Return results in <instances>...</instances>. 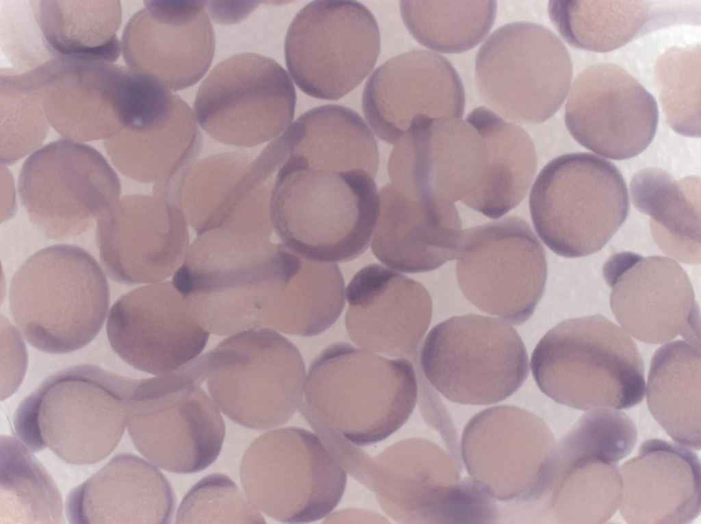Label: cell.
Listing matches in <instances>:
<instances>
[{
    "instance_id": "obj_1",
    "label": "cell",
    "mask_w": 701,
    "mask_h": 524,
    "mask_svg": "<svg viewBox=\"0 0 701 524\" xmlns=\"http://www.w3.org/2000/svg\"><path fill=\"white\" fill-rule=\"evenodd\" d=\"M275 173L272 229L310 260L344 262L368 248L379 214L377 140L355 111L311 109L264 149Z\"/></svg>"
},
{
    "instance_id": "obj_2",
    "label": "cell",
    "mask_w": 701,
    "mask_h": 524,
    "mask_svg": "<svg viewBox=\"0 0 701 524\" xmlns=\"http://www.w3.org/2000/svg\"><path fill=\"white\" fill-rule=\"evenodd\" d=\"M292 253L261 235L212 229L198 235L172 283L209 333L267 328Z\"/></svg>"
},
{
    "instance_id": "obj_3",
    "label": "cell",
    "mask_w": 701,
    "mask_h": 524,
    "mask_svg": "<svg viewBox=\"0 0 701 524\" xmlns=\"http://www.w3.org/2000/svg\"><path fill=\"white\" fill-rule=\"evenodd\" d=\"M418 390L416 372L408 359H388L339 342L311 362L299 410L317 434L368 446L406 423Z\"/></svg>"
},
{
    "instance_id": "obj_4",
    "label": "cell",
    "mask_w": 701,
    "mask_h": 524,
    "mask_svg": "<svg viewBox=\"0 0 701 524\" xmlns=\"http://www.w3.org/2000/svg\"><path fill=\"white\" fill-rule=\"evenodd\" d=\"M137 380L93 364L63 369L16 408L17 438L32 452L49 449L69 464L97 463L122 438Z\"/></svg>"
},
{
    "instance_id": "obj_5",
    "label": "cell",
    "mask_w": 701,
    "mask_h": 524,
    "mask_svg": "<svg viewBox=\"0 0 701 524\" xmlns=\"http://www.w3.org/2000/svg\"><path fill=\"white\" fill-rule=\"evenodd\" d=\"M531 369L543 393L581 410L630 408L645 396L636 343L601 314L566 319L550 329L532 353Z\"/></svg>"
},
{
    "instance_id": "obj_6",
    "label": "cell",
    "mask_w": 701,
    "mask_h": 524,
    "mask_svg": "<svg viewBox=\"0 0 701 524\" xmlns=\"http://www.w3.org/2000/svg\"><path fill=\"white\" fill-rule=\"evenodd\" d=\"M12 319L36 349L61 354L89 344L101 329L110 304L108 283L85 249L61 244L30 256L9 291Z\"/></svg>"
},
{
    "instance_id": "obj_7",
    "label": "cell",
    "mask_w": 701,
    "mask_h": 524,
    "mask_svg": "<svg viewBox=\"0 0 701 524\" xmlns=\"http://www.w3.org/2000/svg\"><path fill=\"white\" fill-rule=\"evenodd\" d=\"M529 208L535 231L556 254L584 257L600 250L626 219L629 195L610 161L578 152L550 160L537 175Z\"/></svg>"
},
{
    "instance_id": "obj_8",
    "label": "cell",
    "mask_w": 701,
    "mask_h": 524,
    "mask_svg": "<svg viewBox=\"0 0 701 524\" xmlns=\"http://www.w3.org/2000/svg\"><path fill=\"white\" fill-rule=\"evenodd\" d=\"M199 357L211 397L240 425L258 430L279 427L303 404V358L275 330L236 333Z\"/></svg>"
},
{
    "instance_id": "obj_9",
    "label": "cell",
    "mask_w": 701,
    "mask_h": 524,
    "mask_svg": "<svg viewBox=\"0 0 701 524\" xmlns=\"http://www.w3.org/2000/svg\"><path fill=\"white\" fill-rule=\"evenodd\" d=\"M203 382L194 359L169 373L137 380L127 427L139 453L164 470L201 471L220 453L225 422L201 387Z\"/></svg>"
},
{
    "instance_id": "obj_10",
    "label": "cell",
    "mask_w": 701,
    "mask_h": 524,
    "mask_svg": "<svg viewBox=\"0 0 701 524\" xmlns=\"http://www.w3.org/2000/svg\"><path fill=\"white\" fill-rule=\"evenodd\" d=\"M419 360L420 377L448 400L466 405L505 400L529 372L527 351L515 329L502 319L473 314L435 325Z\"/></svg>"
},
{
    "instance_id": "obj_11",
    "label": "cell",
    "mask_w": 701,
    "mask_h": 524,
    "mask_svg": "<svg viewBox=\"0 0 701 524\" xmlns=\"http://www.w3.org/2000/svg\"><path fill=\"white\" fill-rule=\"evenodd\" d=\"M573 76L566 47L537 23L514 22L494 31L479 49L475 80L483 102L503 118L538 124L562 105Z\"/></svg>"
},
{
    "instance_id": "obj_12",
    "label": "cell",
    "mask_w": 701,
    "mask_h": 524,
    "mask_svg": "<svg viewBox=\"0 0 701 524\" xmlns=\"http://www.w3.org/2000/svg\"><path fill=\"white\" fill-rule=\"evenodd\" d=\"M246 497L267 516L306 523L328 516L341 500L346 472L320 437L299 427L260 435L240 469Z\"/></svg>"
},
{
    "instance_id": "obj_13",
    "label": "cell",
    "mask_w": 701,
    "mask_h": 524,
    "mask_svg": "<svg viewBox=\"0 0 701 524\" xmlns=\"http://www.w3.org/2000/svg\"><path fill=\"white\" fill-rule=\"evenodd\" d=\"M381 38L372 12L356 1H314L294 16L284 45L287 68L303 92L337 100L369 75Z\"/></svg>"
},
{
    "instance_id": "obj_14",
    "label": "cell",
    "mask_w": 701,
    "mask_h": 524,
    "mask_svg": "<svg viewBox=\"0 0 701 524\" xmlns=\"http://www.w3.org/2000/svg\"><path fill=\"white\" fill-rule=\"evenodd\" d=\"M459 286L480 310L515 325L533 314L545 289V250L531 225L509 216L461 231Z\"/></svg>"
},
{
    "instance_id": "obj_15",
    "label": "cell",
    "mask_w": 701,
    "mask_h": 524,
    "mask_svg": "<svg viewBox=\"0 0 701 524\" xmlns=\"http://www.w3.org/2000/svg\"><path fill=\"white\" fill-rule=\"evenodd\" d=\"M18 190L38 230L48 238L64 239L88 230L118 200L120 183L95 149L60 139L26 159Z\"/></svg>"
},
{
    "instance_id": "obj_16",
    "label": "cell",
    "mask_w": 701,
    "mask_h": 524,
    "mask_svg": "<svg viewBox=\"0 0 701 524\" xmlns=\"http://www.w3.org/2000/svg\"><path fill=\"white\" fill-rule=\"evenodd\" d=\"M294 86L274 60L245 53L220 62L196 95L199 125L215 140L252 147L277 137L292 121Z\"/></svg>"
},
{
    "instance_id": "obj_17",
    "label": "cell",
    "mask_w": 701,
    "mask_h": 524,
    "mask_svg": "<svg viewBox=\"0 0 701 524\" xmlns=\"http://www.w3.org/2000/svg\"><path fill=\"white\" fill-rule=\"evenodd\" d=\"M556 443L535 414L514 406H498L468 421L461 451L469 475L496 500L533 503L548 492Z\"/></svg>"
},
{
    "instance_id": "obj_18",
    "label": "cell",
    "mask_w": 701,
    "mask_h": 524,
    "mask_svg": "<svg viewBox=\"0 0 701 524\" xmlns=\"http://www.w3.org/2000/svg\"><path fill=\"white\" fill-rule=\"evenodd\" d=\"M602 275L611 288L610 305L623 329L645 343L680 336L700 345V310L690 279L674 259L616 253Z\"/></svg>"
},
{
    "instance_id": "obj_19",
    "label": "cell",
    "mask_w": 701,
    "mask_h": 524,
    "mask_svg": "<svg viewBox=\"0 0 701 524\" xmlns=\"http://www.w3.org/2000/svg\"><path fill=\"white\" fill-rule=\"evenodd\" d=\"M96 221L101 262L118 283L166 279L181 265L189 248L181 201L170 197L125 196Z\"/></svg>"
},
{
    "instance_id": "obj_20",
    "label": "cell",
    "mask_w": 701,
    "mask_h": 524,
    "mask_svg": "<svg viewBox=\"0 0 701 524\" xmlns=\"http://www.w3.org/2000/svg\"><path fill=\"white\" fill-rule=\"evenodd\" d=\"M654 97L618 65L598 63L574 79L565 110L574 139L602 157L622 160L643 152L657 129Z\"/></svg>"
},
{
    "instance_id": "obj_21",
    "label": "cell",
    "mask_w": 701,
    "mask_h": 524,
    "mask_svg": "<svg viewBox=\"0 0 701 524\" xmlns=\"http://www.w3.org/2000/svg\"><path fill=\"white\" fill-rule=\"evenodd\" d=\"M106 332L123 361L158 375L199 356L209 335L170 282L142 286L120 297L110 308Z\"/></svg>"
},
{
    "instance_id": "obj_22",
    "label": "cell",
    "mask_w": 701,
    "mask_h": 524,
    "mask_svg": "<svg viewBox=\"0 0 701 524\" xmlns=\"http://www.w3.org/2000/svg\"><path fill=\"white\" fill-rule=\"evenodd\" d=\"M466 96L460 77L444 56L422 49L398 55L366 83L362 109L374 134L396 144L421 118H461Z\"/></svg>"
},
{
    "instance_id": "obj_23",
    "label": "cell",
    "mask_w": 701,
    "mask_h": 524,
    "mask_svg": "<svg viewBox=\"0 0 701 524\" xmlns=\"http://www.w3.org/2000/svg\"><path fill=\"white\" fill-rule=\"evenodd\" d=\"M205 1H145L123 31L121 49L129 68L170 90L201 80L212 64L215 35Z\"/></svg>"
},
{
    "instance_id": "obj_24",
    "label": "cell",
    "mask_w": 701,
    "mask_h": 524,
    "mask_svg": "<svg viewBox=\"0 0 701 524\" xmlns=\"http://www.w3.org/2000/svg\"><path fill=\"white\" fill-rule=\"evenodd\" d=\"M275 170L259 155L225 153L192 164L182 178L180 200L198 235L227 229L269 238Z\"/></svg>"
},
{
    "instance_id": "obj_25",
    "label": "cell",
    "mask_w": 701,
    "mask_h": 524,
    "mask_svg": "<svg viewBox=\"0 0 701 524\" xmlns=\"http://www.w3.org/2000/svg\"><path fill=\"white\" fill-rule=\"evenodd\" d=\"M346 290L345 324L355 345L392 357L416 356L433 312L422 284L372 264L360 269Z\"/></svg>"
},
{
    "instance_id": "obj_26",
    "label": "cell",
    "mask_w": 701,
    "mask_h": 524,
    "mask_svg": "<svg viewBox=\"0 0 701 524\" xmlns=\"http://www.w3.org/2000/svg\"><path fill=\"white\" fill-rule=\"evenodd\" d=\"M353 477L377 497L396 521L436 523L459 475L451 459L433 443L403 440L370 458L362 452Z\"/></svg>"
},
{
    "instance_id": "obj_27",
    "label": "cell",
    "mask_w": 701,
    "mask_h": 524,
    "mask_svg": "<svg viewBox=\"0 0 701 524\" xmlns=\"http://www.w3.org/2000/svg\"><path fill=\"white\" fill-rule=\"evenodd\" d=\"M38 69L44 111L60 135L84 142L105 140L123 129L126 67L55 58Z\"/></svg>"
},
{
    "instance_id": "obj_28",
    "label": "cell",
    "mask_w": 701,
    "mask_h": 524,
    "mask_svg": "<svg viewBox=\"0 0 701 524\" xmlns=\"http://www.w3.org/2000/svg\"><path fill=\"white\" fill-rule=\"evenodd\" d=\"M620 512L628 523H689L700 513V462L694 452L659 438L620 466Z\"/></svg>"
},
{
    "instance_id": "obj_29",
    "label": "cell",
    "mask_w": 701,
    "mask_h": 524,
    "mask_svg": "<svg viewBox=\"0 0 701 524\" xmlns=\"http://www.w3.org/2000/svg\"><path fill=\"white\" fill-rule=\"evenodd\" d=\"M173 490L154 465L133 453L118 454L66 500L70 523H169Z\"/></svg>"
},
{
    "instance_id": "obj_30",
    "label": "cell",
    "mask_w": 701,
    "mask_h": 524,
    "mask_svg": "<svg viewBox=\"0 0 701 524\" xmlns=\"http://www.w3.org/2000/svg\"><path fill=\"white\" fill-rule=\"evenodd\" d=\"M400 149L416 181L447 202L463 203L477 188L488 155L485 140L466 119H422L411 124Z\"/></svg>"
},
{
    "instance_id": "obj_31",
    "label": "cell",
    "mask_w": 701,
    "mask_h": 524,
    "mask_svg": "<svg viewBox=\"0 0 701 524\" xmlns=\"http://www.w3.org/2000/svg\"><path fill=\"white\" fill-rule=\"evenodd\" d=\"M380 210L371 249L382 263L416 273L455 259L461 222L455 207L430 208L390 193L379 195Z\"/></svg>"
},
{
    "instance_id": "obj_32",
    "label": "cell",
    "mask_w": 701,
    "mask_h": 524,
    "mask_svg": "<svg viewBox=\"0 0 701 524\" xmlns=\"http://www.w3.org/2000/svg\"><path fill=\"white\" fill-rule=\"evenodd\" d=\"M611 455L561 438L556 443L550 509L561 523H603L622 498V479Z\"/></svg>"
},
{
    "instance_id": "obj_33",
    "label": "cell",
    "mask_w": 701,
    "mask_h": 524,
    "mask_svg": "<svg viewBox=\"0 0 701 524\" xmlns=\"http://www.w3.org/2000/svg\"><path fill=\"white\" fill-rule=\"evenodd\" d=\"M466 119L483 137L488 161L480 184L463 203L498 219L527 194L537 169L535 147L522 127L486 107L474 109Z\"/></svg>"
},
{
    "instance_id": "obj_34",
    "label": "cell",
    "mask_w": 701,
    "mask_h": 524,
    "mask_svg": "<svg viewBox=\"0 0 701 524\" xmlns=\"http://www.w3.org/2000/svg\"><path fill=\"white\" fill-rule=\"evenodd\" d=\"M33 18L52 59L115 62L121 50L119 1H29Z\"/></svg>"
},
{
    "instance_id": "obj_35",
    "label": "cell",
    "mask_w": 701,
    "mask_h": 524,
    "mask_svg": "<svg viewBox=\"0 0 701 524\" xmlns=\"http://www.w3.org/2000/svg\"><path fill=\"white\" fill-rule=\"evenodd\" d=\"M700 345L678 340L654 353L647 381L650 412L680 445L700 450Z\"/></svg>"
},
{
    "instance_id": "obj_36",
    "label": "cell",
    "mask_w": 701,
    "mask_h": 524,
    "mask_svg": "<svg viewBox=\"0 0 701 524\" xmlns=\"http://www.w3.org/2000/svg\"><path fill=\"white\" fill-rule=\"evenodd\" d=\"M104 146L125 175L160 184L184 175L200 153L202 136L187 104L164 124L140 132L122 129L105 139Z\"/></svg>"
},
{
    "instance_id": "obj_37",
    "label": "cell",
    "mask_w": 701,
    "mask_h": 524,
    "mask_svg": "<svg viewBox=\"0 0 701 524\" xmlns=\"http://www.w3.org/2000/svg\"><path fill=\"white\" fill-rule=\"evenodd\" d=\"M548 13L571 46L607 52L650 32L669 12L646 1H550Z\"/></svg>"
},
{
    "instance_id": "obj_38",
    "label": "cell",
    "mask_w": 701,
    "mask_h": 524,
    "mask_svg": "<svg viewBox=\"0 0 701 524\" xmlns=\"http://www.w3.org/2000/svg\"><path fill=\"white\" fill-rule=\"evenodd\" d=\"M0 523H63L52 477L18 438L1 435Z\"/></svg>"
},
{
    "instance_id": "obj_39",
    "label": "cell",
    "mask_w": 701,
    "mask_h": 524,
    "mask_svg": "<svg viewBox=\"0 0 701 524\" xmlns=\"http://www.w3.org/2000/svg\"><path fill=\"white\" fill-rule=\"evenodd\" d=\"M400 14L413 38L422 46L458 53L477 46L492 29L496 1H401Z\"/></svg>"
},
{
    "instance_id": "obj_40",
    "label": "cell",
    "mask_w": 701,
    "mask_h": 524,
    "mask_svg": "<svg viewBox=\"0 0 701 524\" xmlns=\"http://www.w3.org/2000/svg\"><path fill=\"white\" fill-rule=\"evenodd\" d=\"M679 183L659 169L639 171L630 182L635 207L668 234L663 250L684 263L700 262V212Z\"/></svg>"
},
{
    "instance_id": "obj_41",
    "label": "cell",
    "mask_w": 701,
    "mask_h": 524,
    "mask_svg": "<svg viewBox=\"0 0 701 524\" xmlns=\"http://www.w3.org/2000/svg\"><path fill=\"white\" fill-rule=\"evenodd\" d=\"M1 162L12 164L40 147L48 133L36 68L0 75Z\"/></svg>"
},
{
    "instance_id": "obj_42",
    "label": "cell",
    "mask_w": 701,
    "mask_h": 524,
    "mask_svg": "<svg viewBox=\"0 0 701 524\" xmlns=\"http://www.w3.org/2000/svg\"><path fill=\"white\" fill-rule=\"evenodd\" d=\"M656 75L670 125L678 134L700 137V46L667 50L657 64Z\"/></svg>"
},
{
    "instance_id": "obj_43",
    "label": "cell",
    "mask_w": 701,
    "mask_h": 524,
    "mask_svg": "<svg viewBox=\"0 0 701 524\" xmlns=\"http://www.w3.org/2000/svg\"><path fill=\"white\" fill-rule=\"evenodd\" d=\"M176 523H265L235 483L214 473L195 484L182 499Z\"/></svg>"
}]
</instances>
